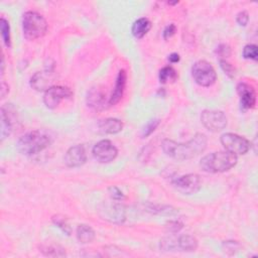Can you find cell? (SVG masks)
Returning a JSON list of instances; mask_svg holds the SVG:
<instances>
[{
  "label": "cell",
  "instance_id": "1",
  "mask_svg": "<svg viewBox=\"0 0 258 258\" xmlns=\"http://www.w3.org/2000/svg\"><path fill=\"white\" fill-rule=\"evenodd\" d=\"M208 140L205 134L197 133L188 143L178 144L171 139H164L161 143L163 152L167 157L177 161H188L198 157L207 148Z\"/></svg>",
  "mask_w": 258,
  "mask_h": 258
},
{
  "label": "cell",
  "instance_id": "2",
  "mask_svg": "<svg viewBox=\"0 0 258 258\" xmlns=\"http://www.w3.org/2000/svg\"><path fill=\"white\" fill-rule=\"evenodd\" d=\"M237 156L229 151L213 152L201 160V169L210 174H219L230 171L237 163Z\"/></svg>",
  "mask_w": 258,
  "mask_h": 258
},
{
  "label": "cell",
  "instance_id": "3",
  "mask_svg": "<svg viewBox=\"0 0 258 258\" xmlns=\"http://www.w3.org/2000/svg\"><path fill=\"white\" fill-rule=\"evenodd\" d=\"M51 144L50 136L43 130H34L24 134L16 145L17 149L24 156H34L45 150Z\"/></svg>",
  "mask_w": 258,
  "mask_h": 258
},
{
  "label": "cell",
  "instance_id": "4",
  "mask_svg": "<svg viewBox=\"0 0 258 258\" xmlns=\"http://www.w3.org/2000/svg\"><path fill=\"white\" fill-rule=\"evenodd\" d=\"M22 31L24 37L28 41L37 40L47 33V20L35 11L25 12L22 16Z\"/></svg>",
  "mask_w": 258,
  "mask_h": 258
},
{
  "label": "cell",
  "instance_id": "5",
  "mask_svg": "<svg viewBox=\"0 0 258 258\" xmlns=\"http://www.w3.org/2000/svg\"><path fill=\"white\" fill-rule=\"evenodd\" d=\"M192 76L195 82L202 87H210L217 80V74L212 64L207 61H198L193 64Z\"/></svg>",
  "mask_w": 258,
  "mask_h": 258
},
{
  "label": "cell",
  "instance_id": "6",
  "mask_svg": "<svg viewBox=\"0 0 258 258\" xmlns=\"http://www.w3.org/2000/svg\"><path fill=\"white\" fill-rule=\"evenodd\" d=\"M220 141L227 151L235 154V156L247 153L251 146L246 138L235 133L223 134L220 138Z\"/></svg>",
  "mask_w": 258,
  "mask_h": 258
},
{
  "label": "cell",
  "instance_id": "7",
  "mask_svg": "<svg viewBox=\"0 0 258 258\" xmlns=\"http://www.w3.org/2000/svg\"><path fill=\"white\" fill-rule=\"evenodd\" d=\"M201 121L212 132L221 131L227 126L226 115L219 110H204L201 114Z\"/></svg>",
  "mask_w": 258,
  "mask_h": 258
},
{
  "label": "cell",
  "instance_id": "8",
  "mask_svg": "<svg viewBox=\"0 0 258 258\" xmlns=\"http://www.w3.org/2000/svg\"><path fill=\"white\" fill-rule=\"evenodd\" d=\"M73 96V92L68 87L53 86L48 89L44 95L45 105L49 109L57 108L60 103L64 99H70Z\"/></svg>",
  "mask_w": 258,
  "mask_h": 258
},
{
  "label": "cell",
  "instance_id": "9",
  "mask_svg": "<svg viewBox=\"0 0 258 258\" xmlns=\"http://www.w3.org/2000/svg\"><path fill=\"white\" fill-rule=\"evenodd\" d=\"M93 157L100 163H109L113 161L118 154V150L110 140L99 141L93 147Z\"/></svg>",
  "mask_w": 258,
  "mask_h": 258
},
{
  "label": "cell",
  "instance_id": "10",
  "mask_svg": "<svg viewBox=\"0 0 258 258\" xmlns=\"http://www.w3.org/2000/svg\"><path fill=\"white\" fill-rule=\"evenodd\" d=\"M176 189L185 195H193L200 191L202 180L196 174H189L177 178L174 183Z\"/></svg>",
  "mask_w": 258,
  "mask_h": 258
},
{
  "label": "cell",
  "instance_id": "11",
  "mask_svg": "<svg viewBox=\"0 0 258 258\" xmlns=\"http://www.w3.org/2000/svg\"><path fill=\"white\" fill-rule=\"evenodd\" d=\"M54 82V69L48 68L44 72H37L31 79L32 87L36 91H47Z\"/></svg>",
  "mask_w": 258,
  "mask_h": 258
},
{
  "label": "cell",
  "instance_id": "12",
  "mask_svg": "<svg viewBox=\"0 0 258 258\" xmlns=\"http://www.w3.org/2000/svg\"><path fill=\"white\" fill-rule=\"evenodd\" d=\"M64 163L68 167H79L87 161L86 150L83 145H75L68 149L64 158Z\"/></svg>",
  "mask_w": 258,
  "mask_h": 258
},
{
  "label": "cell",
  "instance_id": "13",
  "mask_svg": "<svg viewBox=\"0 0 258 258\" xmlns=\"http://www.w3.org/2000/svg\"><path fill=\"white\" fill-rule=\"evenodd\" d=\"M237 92L240 96V105L241 109L244 111L252 109L255 106L256 103V94L254 89L246 84V83H240L237 86Z\"/></svg>",
  "mask_w": 258,
  "mask_h": 258
},
{
  "label": "cell",
  "instance_id": "14",
  "mask_svg": "<svg viewBox=\"0 0 258 258\" xmlns=\"http://www.w3.org/2000/svg\"><path fill=\"white\" fill-rule=\"evenodd\" d=\"M105 97V94L102 92L101 89L92 88L86 97L87 105L96 111L104 110L107 108V101Z\"/></svg>",
  "mask_w": 258,
  "mask_h": 258
},
{
  "label": "cell",
  "instance_id": "15",
  "mask_svg": "<svg viewBox=\"0 0 258 258\" xmlns=\"http://www.w3.org/2000/svg\"><path fill=\"white\" fill-rule=\"evenodd\" d=\"M126 80H127V75L124 70L119 71L117 79H116L115 83V88L112 92V95L109 99V105L114 106L119 103V101L122 99L124 91H125V86H126Z\"/></svg>",
  "mask_w": 258,
  "mask_h": 258
},
{
  "label": "cell",
  "instance_id": "16",
  "mask_svg": "<svg viewBox=\"0 0 258 258\" xmlns=\"http://www.w3.org/2000/svg\"><path fill=\"white\" fill-rule=\"evenodd\" d=\"M99 131L104 134H116L123 129V123L117 118H106L98 123Z\"/></svg>",
  "mask_w": 258,
  "mask_h": 258
},
{
  "label": "cell",
  "instance_id": "17",
  "mask_svg": "<svg viewBox=\"0 0 258 258\" xmlns=\"http://www.w3.org/2000/svg\"><path fill=\"white\" fill-rule=\"evenodd\" d=\"M177 242V249H179L182 251H195L198 248V240L189 234L180 235L176 239Z\"/></svg>",
  "mask_w": 258,
  "mask_h": 258
},
{
  "label": "cell",
  "instance_id": "18",
  "mask_svg": "<svg viewBox=\"0 0 258 258\" xmlns=\"http://www.w3.org/2000/svg\"><path fill=\"white\" fill-rule=\"evenodd\" d=\"M151 29V22L148 18L141 17L134 21L131 28V32L134 37L143 38Z\"/></svg>",
  "mask_w": 258,
  "mask_h": 258
},
{
  "label": "cell",
  "instance_id": "19",
  "mask_svg": "<svg viewBox=\"0 0 258 258\" xmlns=\"http://www.w3.org/2000/svg\"><path fill=\"white\" fill-rule=\"evenodd\" d=\"M77 239L80 243H91L95 239V231L92 227L82 224L77 228Z\"/></svg>",
  "mask_w": 258,
  "mask_h": 258
},
{
  "label": "cell",
  "instance_id": "20",
  "mask_svg": "<svg viewBox=\"0 0 258 258\" xmlns=\"http://www.w3.org/2000/svg\"><path fill=\"white\" fill-rule=\"evenodd\" d=\"M12 131V121L9 111L5 110L4 107L1 108V141L10 135Z\"/></svg>",
  "mask_w": 258,
  "mask_h": 258
},
{
  "label": "cell",
  "instance_id": "21",
  "mask_svg": "<svg viewBox=\"0 0 258 258\" xmlns=\"http://www.w3.org/2000/svg\"><path fill=\"white\" fill-rule=\"evenodd\" d=\"M159 78L161 83L165 84L167 82H174L177 80V71L173 68V67H164L160 71V75H159Z\"/></svg>",
  "mask_w": 258,
  "mask_h": 258
},
{
  "label": "cell",
  "instance_id": "22",
  "mask_svg": "<svg viewBox=\"0 0 258 258\" xmlns=\"http://www.w3.org/2000/svg\"><path fill=\"white\" fill-rule=\"evenodd\" d=\"M40 251L43 252L44 255L46 256H54V257H62V256H66V252L64 250L60 247L56 246V245H43V246L40 247Z\"/></svg>",
  "mask_w": 258,
  "mask_h": 258
},
{
  "label": "cell",
  "instance_id": "23",
  "mask_svg": "<svg viewBox=\"0 0 258 258\" xmlns=\"http://www.w3.org/2000/svg\"><path fill=\"white\" fill-rule=\"evenodd\" d=\"M0 30H1V35H2V40L4 45L7 48H10L11 46V40H10V25L9 22L2 17L1 20H0Z\"/></svg>",
  "mask_w": 258,
  "mask_h": 258
},
{
  "label": "cell",
  "instance_id": "24",
  "mask_svg": "<svg viewBox=\"0 0 258 258\" xmlns=\"http://www.w3.org/2000/svg\"><path fill=\"white\" fill-rule=\"evenodd\" d=\"M51 220H53V223L59 227L64 234L66 235H71L72 233V229L70 227V225L68 224L67 220L64 219V217L63 216H60V215H57V216H54L53 218H51Z\"/></svg>",
  "mask_w": 258,
  "mask_h": 258
},
{
  "label": "cell",
  "instance_id": "25",
  "mask_svg": "<svg viewBox=\"0 0 258 258\" xmlns=\"http://www.w3.org/2000/svg\"><path fill=\"white\" fill-rule=\"evenodd\" d=\"M161 123V120L160 119H157V118H154V119H151L149 120L144 127L143 129V133H141V135H143V137H147L149 136L154 130H156V129L158 128V126L160 125Z\"/></svg>",
  "mask_w": 258,
  "mask_h": 258
},
{
  "label": "cell",
  "instance_id": "26",
  "mask_svg": "<svg viewBox=\"0 0 258 258\" xmlns=\"http://www.w3.org/2000/svg\"><path fill=\"white\" fill-rule=\"evenodd\" d=\"M258 57V50L255 45H247L243 48V58L247 60L256 61Z\"/></svg>",
  "mask_w": 258,
  "mask_h": 258
},
{
  "label": "cell",
  "instance_id": "27",
  "mask_svg": "<svg viewBox=\"0 0 258 258\" xmlns=\"http://www.w3.org/2000/svg\"><path fill=\"white\" fill-rule=\"evenodd\" d=\"M216 53L220 58L226 59V58L230 57V55H231V48H230V47L228 45L222 44V45H220L217 48Z\"/></svg>",
  "mask_w": 258,
  "mask_h": 258
},
{
  "label": "cell",
  "instance_id": "28",
  "mask_svg": "<svg viewBox=\"0 0 258 258\" xmlns=\"http://www.w3.org/2000/svg\"><path fill=\"white\" fill-rule=\"evenodd\" d=\"M220 66H221L222 70L225 72V74L228 77H230V78H233V77L235 76V70H234V68L232 67V64H230L225 60H220Z\"/></svg>",
  "mask_w": 258,
  "mask_h": 258
},
{
  "label": "cell",
  "instance_id": "29",
  "mask_svg": "<svg viewBox=\"0 0 258 258\" xmlns=\"http://www.w3.org/2000/svg\"><path fill=\"white\" fill-rule=\"evenodd\" d=\"M236 21L238 22L239 25H241V27H246L248 21H249L248 12L247 11L239 12V14L237 15V17H236Z\"/></svg>",
  "mask_w": 258,
  "mask_h": 258
},
{
  "label": "cell",
  "instance_id": "30",
  "mask_svg": "<svg viewBox=\"0 0 258 258\" xmlns=\"http://www.w3.org/2000/svg\"><path fill=\"white\" fill-rule=\"evenodd\" d=\"M109 194H110V197L115 201H121L124 199L123 193L116 187H110L109 188Z\"/></svg>",
  "mask_w": 258,
  "mask_h": 258
},
{
  "label": "cell",
  "instance_id": "31",
  "mask_svg": "<svg viewBox=\"0 0 258 258\" xmlns=\"http://www.w3.org/2000/svg\"><path fill=\"white\" fill-rule=\"evenodd\" d=\"M183 228V223L178 221H171L166 224V229L169 230L172 233H177L180 229Z\"/></svg>",
  "mask_w": 258,
  "mask_h": 258
},
{
  "label": "cell",
  "instance_id": "32",
  "mask_svg": "<svg viewBox=\"0 0 258 258\" xmlns=\"http://www.w3.org/2000/svg\"><path fill=\"white\" fill-rule=\"evenodd\" d=\"M176 31H177V28H176V25L174 23L167 25V27L164 29V31L162 32L164 40H169L170 37H172L176 33Z\"/></svg>",
  "mask_w": 258,
  "mask_h": 258
},
{
  "label": "cell",
  "instance_id": "33",
  "mask_svg": "<svg viewBox=\"0 0 258 258\" xmlns=\"http://www.w3.org/2000/svg\"><path fill=\"white\" fill-rule=\"evenodd\" d=\"M224 247L226 248L225 251H232V254H234L239 248V244L236 241H227L224 243Z\"/></svg>",
  "mask_w": 258,
  "mask_h": 258
},
{
  "label": "cell",
  "instance_id": "34",
  "mask_svg": "<svg viewBox=\"0 0 258 258\" xmlns=\"http://www.w3.org/2000/svg\"><path fill=\"white\" fill-rule=\"evenodd\" d=\"M8 91H9L8 86H7L4 82H2V83H1V98H2V99L5 98V96H6V94L8 93Z\"/></svg>",
  "mask_w": 258,
  "mask_h": 258
},
{
  "label": "cell",
  "instance_id": "35",
  "mask_svg": "<svg viewBox=\"0 0 258 258\" xmlns=\"http://www.w3.org/2000/svg\"><path fill=\"white\" fill-rule=\"evenodd\" d=\"M179 60H180V58H179V55H178V54H177V53H173V54H172V55H170V57H169V61H170L171 63H173V64L178 63V62H179Z\"/></svg>",
  "mask_w": 258,
  "mask_h": 258
},
{
  "label": "cell",
  "instance_id": "36",
  "mask_svg": "<svg viewBox=\"0 0 258 258\" xmlns=\"http://www.w3.org/2000/svg\"><path fill=\"white\" fill-rule=\"evenodd\" d=\"M4 67H5V64H4V57L2 56V58H1V75L4 74Z\"/></svg>",
  "mask_w": 258,
  "mask_h": 258
},
{
  "label": "cell",
  "instance_id": "37",
  "mask_svg": "<svg viewBox=\"0 0 258 258\" xmlns=\"http://www.w3.org/2000/svg\"><path fill=\"white\" fill-rule=\"evenodd\" d=\"M178 2L177 1H176V2H169V4H172V5H175V4H177Z\"/></svg>",
  "mask_w": 258,
  "mask_h": 258
}]
</instances>
